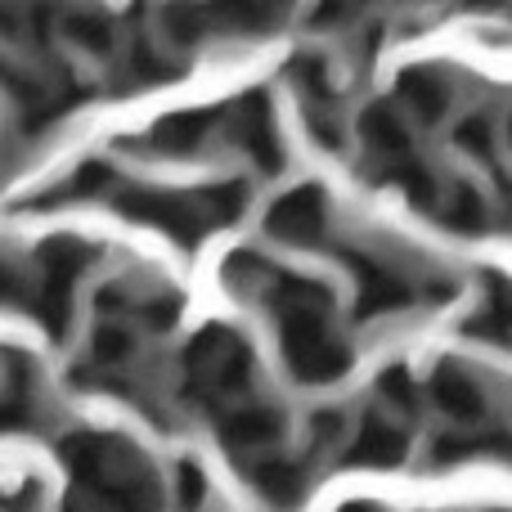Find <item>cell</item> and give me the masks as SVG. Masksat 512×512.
Segmentation results:
<instances>
[{
	"mask_svg": "<svg viewBox=\"0 0 512 512\" xmlns=\"http://www.w3.org/2000/svg\"><path fill=\"white\" fill-rule=\"evenodd\" d=\"M243 203H248V185H243V180L185 189V194H176V189H122V194H117V212L122 216L158 225V230H167L171 239L185 243V248H194L203 234L239 221Z\"/></svg>",
	"mask_w": 512,
	"mask_h": 512,
	"instance_id": "6da1fadb",
	"label": "cell"
},
{
	"mask_svg": "<svg viewBox=\"0 0 512 512\" xmlns=\"http://www.w3.org/2000/svg\"><path fill=\"white\" fill-rule=\"evenodd\" d=\"M252 382V351L243 337L225 328H207L189 342V387L198 400H230L243 396Z\"/></svg>",
	"mask_w": 512,
	"mask_h": 512,
	"instance_id": "7a4b0ae2",
	"label": "cell"
},
{
	"mask_svg": "<svg viewBox=\"0 0 512 512\" xmlns=\"http://www.w3.org/2000/svg\"><path fill=\"white\" fill-rule=\"evenodd\" d=\"M95 248L81 239H50L41 248V283H36V315L50 328L54 337L68 333V315H72V292L77 279L90 270Z\"/></svg>",
	"mask_w": 512,
	"mask_h": 512,
	"instance_id": "3957f363",
	"label": "cell"
},
{
	"mask_svg": "<svg viewBox=\"0 0 512 512\" xmlns=\"http://www.w3.org/2000/svg\"><path fill=\"white\" fill-rule=\"evenodd\" d=\"M283 360L301 382H337L351 369V351L333 337L328 315H288L283 319Z\"/></svg>",
	"mask_w": 512,
	"mask_h": 512,
	"instance_id": "277c9868",
	"label": "cell"
},
{
	"mask_svg": "<svg viewBox=\"0 0 512 512\" xmlns=\"http://www.w3.org/2000/svg\"><path fill=\"white\" fill-rule=\"evenodd\" d=\"M225 131L248 153V162L256 171H265V176H279L283 171V144H279V131H274V108L265 90H248L243 99H234L225 108Z\"/></svg>",
	"mask_w": 512,
	"mask_h": 512,
	"instance_id": "5b68a950",
	"label": "cell"
},
{
	"mask_svg": "<svg viewBox=\"0 0 512 512\" xmlns=\"http://www.w3.org/2000/svg\"><path fill=\"white\" fill-rule=\"evenodd\" d=\"M328 230V198L319 185H297L283 198H274L270 212H265V234L279 243H319Z\"/></svg>",
	"mask_w": 512,
	"mask_h": 512,
	"instance_id": "8992f818",
	"label": "cell"
},
{
	"mask_svg": "<svg viewBox=\"0 0 512 512\" xmlns=\"http://www.w3.org/2000/svg\"><path fill=\"white\" fill-rule=\"evenodd\" d=\"M342 261L355 270V310H360V319L391 315V310H405L418 301V288L405 274L391 270V265L369 261L360 252H342Z\"/></svg>",
	"mask_w": 512,
	"mask_h": 512,
	"instance_id": "52a82bcc",
	"label": "cell"
},
{
	"mask_svg": "<svg viewBox=\"0 0 512 512\" xmlns=\"http://www.w3.org/2000/svg\"><path fill=\"white\" fill-rule=\"evenodd\" d=\"M360 140H364V153L382 167V176H391L396 167H405V162L414 158L409 126L391 104H369L364 108L360 113Z\"/></svg>",
	"mask_w": 512,
	"mask_h": 512,
	"instance_id": "ba28073f",
	"label": "cell"
},
{
	"mask_svg": "<svg viewBox=\"0 0 512 512\" xmlns=\"http://www.w3.org/2000/svg\"><path fill=\"white\" fill-rule=\"evenodd\" d=\"M396 95H400V104H405L409 113H414L418 122H427V126L441 122V117L450 113V104H454L450 77H445L441 68H427V63H418V68H405V72H400Z\"/></svg>",
	"mask_w": 512,
	"mask_h": 512,
	"instance_id": "9c48e42d",
	"label": "cell"
},
{
	"mask_svg": "<svg viewBox=\"0 0 512 512\" xmlns=\"http://www.w3.org/2000/svg\"><path fill=\"white\" fill-rule=\"evenodd\" d=\"M283 436V423L274 409L265 405H239L221 418V445L234 454H256V450H270L274 441Z\"/></svg>",
	"mask_w": 512,
	"mask_h": 512,
	"instance_id": "30bf717a",
	"label": "cell"
},
{
	"mask_svg": "<svg viewBox=\"0 0 512 512\" xmlns=\"http://www.w3.org/2000/svg\"><path fill=\"white\" fill-rule=\"evenodd\" d=\"M216 108H180V113H167L158 126L149 131V149L171 153V158H185L198 144L207 140V131L216 126Z\"/></svg>",
	"mask_w": 512,
	"mask_h": 512,
	"instance_id": "8fae6325",
	"label": "cell"
},
{
	"mask_svg": "<svg viewBox=\"0 0 512 512\" xmlns=\"http://www.w3.org/2000/svg\"><path fill=\"white\" fill-rule=\"evenodd\" d=\"M432 400L441 405V414H450V423H463L472 432V427L486 423V391L477 387V382L468 378V373L459 369H441L432 378Z\"/></svg>",
	"mask_w": 512,
	"mask_h": 512,
	"instance_id": "7c38bea8",
	"label": "cell"
},
{
	"mask_svg": "<svg viewBox=\"0 0 512 512\" xmlns=\"http://www.w3.org/2000/svg\"><path fill=\"white\" fill-rule=\"evenodd\" d=\"M252 481H256V495L265 499L274 512H297L306 504V468L292 459H265L261 468H252Z\"/></svg>",
	"mask_w": 512,
	"mask_h": 512,
	"instance_id": "4fadbf2b",
	"label": "cell"
},
{
	"mask_svg": "<svg viewBox=\"0 0 512 512\" xmlns=\"http://www.w3.org/2000/svg\"><path fill=\"white\" fill-rule=\"evenodd\" d=\"M405 454H409V441L400 427L382 423V418H364L351 450H346V459H351L355 468H396Z\"/></svg>",
	"mask_w": 512,
	"mask_h": 512,
	"instance_id": "5bb4252c",
	"label": "cell"
},
{
	"mask_svg": "<svg viewBox=\"0 0 512 512\" xmlns=\"http://www.w3.org/2000/svg\"><path fill=\"white\" fill-rule=\"evenodd\" d=\"M472 337H486L495 346H512V279L499 270L486 274V297H481V310L468 319Z\"/></svg>",
	"mask_w": 512,
	"mask_h": 512,
	"instance_id": "9a60e30c",
	"label": "cell"
},
{
	"mask_svg": "<svg viewBox=\"0 0 512 512\" xmlns=\"http://www.w3.org/2000/svg\"><path fill=\"white\" fill-rule=\"evenodd\" d=\"M468 459H512L508 432H454L436 441V463H468Z\"/></svg>",
	"mask_w": 512,
	"mask_h": 512,
	"instance_id": "2e32d148",
	"label": "cell"
},
{
	"mask_svg": "<svg viewBox=\"0 0 512 512\" xmlns=\"http://www.w3.org/2000/svg\"><path fill=\"white\" fill-rule=\"evenodd\" d=\"M288 77H292V86L301 90V99L310 104V113H333L337 90H333V72H328L324 54H297Z\"/></svg>",
	"mask_w": 512,
	"mask_h": 512,
	"instance_id": "e0dca14e",
	"label": "cell"
},
{
	"mask_svg": "<svg viewBox=\"0 0 512 512\" xmlns=\"http://www.w3.org/2000/svg\"><path fill=\"white\" fill-rule=\"evenodd\" d=\"M445 225H450V230H459V234H481L490 225L486 198H481L472 185H454L450 189V203H445Z\"/></svg>",
	"mask_w": 512,
	"mask_h": 512,
	"instance_id": "ac0fdd59",
	"label": "cell"
},
{
	"mask_svg": "<svg viewBox=\"0 0 512 512\" xmlns=\"http://www.w3.org/2000/svg\"><path fill=\"white\" fill-rule=\"evenodd\" d=\"M113 185V171L104 162H81L59 189H50V203H63V198H95V194H108Z\"/></svg>",
	"mask_w": 512,
	"mask_h": 512,
	"instance_id": "d6986e66",
	"label": "cell"
},
{
	"mask_svg": "<svg viewBox=\"0 0 512 512\" xmlns=\"http://www.w3.org/2000/svg\"><path fill=\"white\" fill-rule=\"evenodd\" d=\"M391 180H400V189L409 194V203H418V207H432L436 203V180H432V171H427L418 158H409L405 167L391 171Z\"/></svg>",
	"mask_w": 512,
	"mask_h": 512,
	"instance_id": "ffe728a7",
	"label": "cell"
},
{
	"mask_svg": "<svg viewBox=\"0 0 512 512\" xmlns=\"http://www.w3.org/2000/svg\"><path fill=\"white\" fill-rule=\"evenodd\" d=\"M378 396L387 400V405H396L400 414H414V409H418L414 378H409V373L400 369V364H396V369H387V373H382V378H378Z\"/></svg>",
	"mask_w": 512,
	"mask_h": 512,
	"instance_id": "44dd1931",
	"label": "cell"
},
{
	"mask_svg": "<svg viewBox=\"0 0 512 512\" xmlns=\"http://www.w3.org/2000/svg\"><path fill=\"white\" fill-rule=\"evenodd\" d=\"M68 36L77 45H86V50H99V54L113 45V32H108V23L99 14H72L68 18Z\"/></svg>",
	"mask_w": 512,
	"mask_h": 512,
	"instance_id": "7402d4cb",
	"label": "cell"
},
{
	"mask_svg": "<svg viewBox=\"0 0 512 512\" xmlns=\"http://www.w3.org/2000/svg\"><path fill=\"white\" fill-rule=\"evenodd\" d=\"M454 144H459L463 153H472V158H490L495 153V140H490V122L486 117H468V122H459V131H454Z\"/></svg>",
	"mask_w": 512,
	"mask_h": 512,
	"instance_id": "603a6c76",
	"label": "cell"
},
{
	"mask_svg": "<svg viewBox=\"0 0 512 512\" xmlns=\"http://www.w3.org/2000/svg\"><path fill=\"white\" fill-rule=\"evenodd\" d=\"M176 490H180V508L185 512H194L198 504H203V495H207V481H203V472H198V463H180L176 468Z\"/></svg>",
	"mask_w": 512,
	"mask_h": 512,
	"instance_id": "cb8c5ba5",
	"label": "cell"
},
{
	"mask_svg": "<svg viewBox=\"0 0 512 512\" xmlns=\"http://www.w3.org/2000/svg\"><path fill=\"white\" fill-rule=\"evenodd\" d=\"M337 432H342V414H337V409H324V414H315V441L319 445L333 441Z\"/></svg>",
	"mask_w": 512,
	"mask_h": 512,
	"instance_id": "d4e9b609",
	"label": "cell"
},
{
	"mask_svg": "<svg viewBox=\"0 0 512 512\" xmlns=\"http://www.w3.org/2000/svg\"><path fill=\"white\" fill-rule=\"evenodd\" d=\"M14 297H18V279H14V270L0 261V301H14Z\"/></svg>",
	"mask_w": 512,
	"mask_h": 512,
	"instance_id": "484cf974",
	"label": "cell"
},
{
	"mask_svg": "<svg viewBox=\"0 0 512 512\" xmlns=\"http://www.w3.org/2000/svg\"><path fill=\"white\" fill-rule=\"evenodd\" d=\"M342 512H382V508H369V504H351V508H342Z\"/></svg>",
	"mask_w": 512,
	"mask_h": 512,
	"instance_id": "4316f807",
	"label": "cell"
},
{
	"mask_svg": "<svg viewBox=\"0 0 512 512\" xmlns=\"http://www.w3.org/2000/svg\"><path fill=\"white\" fill-rule=\"evenodd\" d=\"M508 135H512V126H508Z\"/></svg>",
	"mask_w": 512,
	"mask_h": 512,
	"instance_id": "83f0119b",
	"label": "cell"
}]
</instances>
